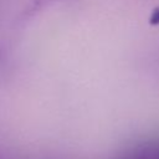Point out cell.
<instances>
[{
    "mask_svg": "<svg viewBox=\"0 0 159 159\" xmlns=\"http://www.w3.org/2000/svg\"><path fill=\"white\" fill-rule=\"evenodd\" d=\"M0 112L81 154L159 149V0H0Z\"/></svg>",
    "mask_w": 159,
    "mask_h": 159,
    "instance_id": "cell-1",
    "label": "cell"
},
{
    "mask_svg": "<svg viewBox=\"0 0 159 159\" xmlns=\"http://www.w3.org/2000/svg\"><path fill=\"white\" fill-rule=\"evenodd\" d=\"M0 149H1V148H0ZM5 152H7V150H5ZM7 153H10V150H9ZM14 155H15V154H14ZM15 157H16V155H15ZM17 158H19V157H17ZM19 159H20V158H19ZM25 159H26V158H25Z\"/></svg>",
    "mask_w": 159,
    "mask_h": 159,
    "instance_id": "cell-2",
    "label": "cell"
}]
</instances>
